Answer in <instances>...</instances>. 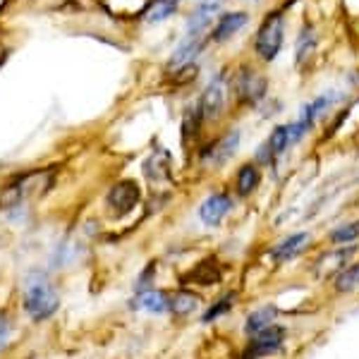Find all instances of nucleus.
<instances>
[{
	"instance_id": "13",
	"label": "nucleus",
	"mask_w": 359,
	"mask_h": 359,
	"mask_svg": "<svg viewBox=\"0 0 359 359\" xmlns=\"http://www.w3.org/2000/svg\"><path fill=\"white\" fill-rule=\"evenodd\" d=\"M132 309H144V311H151V314H163L168 311V294L161 290H147V292H139L137 299H132Z\"/></svg>"
},
{
	"instance_id": "2",
	"label": "nucleus",
	"mask_w": 359,
	"mask_h": 359,
	"mask_svg": "<svg viewBox=\"0 0 359 359\" xmlns=\"http://www.w3.org/2000/svg\"><path fill=\"white\" fill-rule=\"evenodd\" d=\"M142 199V187L135 180H120L115 182L106 194V206L115 218H123L130 211H135V206Z\"/></svg>"
},
{
	"instance_id": "5",
	"label": "nucleus",
	"mask_w": 359,
	"mask_h": 359,
	"mask_svg": "<svg viewBox=\"0 0 359 359\" xmlns=\"http://www.w3.org/2000/svg\"><path fill=\"white\" fill-rule=\"evenodd\" d=\"M223 108H225V84L223 77H216L206 86L204 94H201L196 113H199L201 120H218L223 115Z\"/></svg>"
},
{
	"instance_id": "14",
	"label": "nucleus",
	"mask_w": 359,
	"mask_h": 359,
	"mask_svg": "<svg viewBox=\"0 0 359 359\" xmlns=\"http://www.w3.org/2000/svg\"><path fill=\"white\" fill-rule=\"evenodd\" d=\"M199 306V297L189 290H177L172 297H168V311L172 316H189Z\"/></svg>"
},
{
	"instance_id": "17",
	"label": "nucleus",
	"mask_w": 359,
	"mask_h": 359,
	"mask_svg": "<svg viewBox=\"0 0 359 359\" xmlns=\"http://www.w3.org/2000/svg\"><path fill=\"white\" fill-rule=\"evenodd\" d=\"M259 180H262V175H259L257 165H249V163L242 165L240 172H237V192L242 196L252 194L259 187Z\"/></svg>"
},
{
	"instance_id": "18",
	"label": "nucleus",
	"mask_w": 359,
	"mask_h": 359,
	"mask_svg": "<svg viewBox=\"0 0 359 359\" xmlns=\"http://www.w3.org/2000/svg\"><path fill=\"white\" fill-rule=\"evenodd\" d=\"M180 3H182V0H151V5H149V10H147V20L163 22L165 17H170L175 13Z\"/></svg>"
},
{
	"instance_id": "21",
	"label": "nucleus",
	"mask_w": 359,
	"mask_h": 359,
	"mask_svg": "<svg viewBox=\"0 0 359 359\" xmlns=\"http://www.w3.org/2000/svg\"><path fill=\"white\" fill-rule=\"evenodd\" d=\"M233 304H235V292L225 294V297H221V299H218V302H213V306H211V309H206V314L201 316V321H204V323H211V321H216L218 316L228 314V311L233 309Z\"/></svg>"
},
{
	"instance_id": "9",
	"label": "nucleus",
	"mask_w": 359,
	"mask_h": 359,
	"mask_svg": "<svg viewBox=\"0 0 359 359\" xmlns=\"http://www.w3.org/2000/svg\"><path fill=\"white\" fill-rule=\"evenodd\" d=\"M237 147H240V132L233 130L230 135H225L221 142H216L213 147H208L201 156H204V161H208V163L223 165L225 161L237 151Z\"/></svg>"
},
{
	"instance_id": "23",
	"label": "nucleus",
	"mask_w": 359,
	"mask_h": 359,
	"mask_svg": "<svg viewBox=\"0 0 359 359\" xmlns=\"http://www.w3.org/2000/svg\"><path fill=\"white\" fill-rule=\"evenodd\" d=\"M154 276H156V264L151 262L147 266V269L139 273L137 278V285H135V290L137 292H147V290H151V283H154Z\"/></svg>"
},
{
	"instance_id": "20",
	"label": "nucleus",
	"mask_w": 359,
	"mask_h": 359,
	"mask_svg": "<svg viewBox=\"0 0 359 359\" xmlns=\"http://www.w3.org/2000/svg\"><path fill=\"white\" fill-rule=\"evenodd\" d=\"M355 252H357V247H347V249H338L335 254H328V257L321 262V271H318V273H321V276H328V273H331V271H335V269H343V264H345L347 259H350Z\"/></svg>"
},
{
	"instance_id": "24",
	"label": "nucleus",
	"mask_w": 359,
	"mask_h": 359,
	"mask_svg": "<svg viewBox=\"0 0 359 359\" xmlns=\"http://www.w3.org/2000/svg\"><path fill=\"white\" fill-rule=\"evenodd\" d=\"M10 318L5 316V314H0V347H5V343H8V338H10Z\"/></svg>"
},
{
	"instance_id": "1",
	"label": "nucleus",
	"mask_w": 359,
	"mask_h": 359,
	"mask_svg": "<svg viewBox=\"0 0 359 359\" xmlns=\"http://www.w3.org/2000/svg\"><path fill=\"white\" fill-rule=\"evenodd\" d=\"M22 306L34 321H46L57 311L60 299H57L55 287L48 283L43 273H32L25 283V294H22Z\"/></svg>"
},
{
	"instance_id": "19",
	"label": "nucleus",
	"mask_w": 359,
	"mask_h": 359,
	"mask_svg": "<svg viewBox=\"0 0 359 359\" xmlns=\"http://www.w3.org/2000/svg\"><path fill=\"white\" fill-rule=\"evenodd\" d=\"M359 287V264L355 266H347V269H343L338 273V278H335V290L338 292H352Z\"/></svg>"
},
{
	"instance_id": "16",
	"label": "nucleus",
	"mask_w": 359,
	"mask_h": 359,
	"mask_svg": "<svg viewBox=\"0 0 359 359\" xmlns=\"http://www.w3.org/2000/svg\"><path fill=\"white\" fill-rule=\"evenodd\" d=\"M273 318H276V306H262V309L252 311V314L247 316L245 331H247L249 335L262 333L264 328H269L271 323H273Z\"/></svg>"
},
{
	"instance_id": "3",
	"label": "nucleus",
	"mask_w": 359,
	"mask_h": 359,
	"mask_svg": "<svg viewBox=\"0 0 359 359\" xmlns=\"http://www.w3.org/2000/svg\"><path fill=\"white\" fill-rule=\"evenodd\" d=\"M283 46V15H269L257 34V53L264 60H276L278 50Z\"/></svg>"
},
{
	"instance_id": "22",
	"label": "nucleus",
	"mask_w": 359,
	"mask_h": 359,
	"mask_svg": "<svg viewBox=\"0 0 359 359\" xmlns=\"http://www.w3.org/2000/svg\"><path fill=\"white\" fill-rule=\"evenodd\" d=\"M357 237H359V221L338 225V228L331 233V242L333 245H350V242L357 240Z\"/></svg>"
},
{
	"instance_id": "10",
	"label": "nucleus",
	"mask_w": 359,
	"mask_h": 359,
	"mask_svg": "<svg viewBox=\"0 0 359 359\" xmlns=\"http://www.w3.org/2000/svg\"><path fill=\"white\" fill-rule=\"evenodd\" d=\"M221 266H218L216 259H204L189 271L187 276L182 278V283H194V285H216L221 283Z\"/></svg>"
},
{
	"instance_id": "12",
	"label": "nucleus",
	"mask_w": 359,
	"mask_h": 359,
	"mask_svg": "<svg viewBox=\"0 0 359 359\" xmlns=\"http://www.w3.org/2000/svg\"><path fill=\"white\" fill-rule=\"evenodd\" d=\"M290 130H287V125H280L276 127L273 132H271L269 142L262 147V151H259V161H264V163H269V161H273L276 156H280L285 149H290Z\"/></svg>"
},
{
	"instance_id": "7",
	"label": "nucleus",
	"mask_w": 359,
	"mask_h": 359,
	"mask_svg": "<svg viewBox=\"0 0 359 359\" xmlns=\"http://www.w3.org/2000/svg\"><path fill=\"white\" fill-rule=\"evenodd\" d=\"M233 208V201H230L228 194H211L208 199H204V204L199 206V218L204 221V225L213 228L228 216V211Z\"/></svg>"
},
{
	"instance_id": "6",
	"label": "nucleus",
	"mask_w": 359,
	"mask_h": 359,
	"mask_svg": "<svg viewBox=\"0 0 359 359\" xmlns=\"http://www.w3.org/2000/svg\"><path fill=\"white\" fill-rule=\"evenodd\" d=\"M235 91L240 96V101L257 103L266 96V79L259 77L254 69H242L235 79Z\"/></svg>"
},
{
	"instance_id": "8",
	"label": "nucleus",
	"mask_w": 359,
	"mask_h": 359,
	"mask_svg": "<svg viewBox=\"0 0 359 359\" xmlns=\"http://www.w3.org/2000/svg\"><path fill=\"white\" fill-rule=\"evenodd\" d=\"M311 242V235L309 233H297V235H290L287 240H283L280 245H276L273 249H271V259L278 264L283 262H290V259H294L297 254H302L306 245Z\"/></svg>"
},
{
	"instance_id": "4",
	"label": "nucleus",
	"mask_w": 359,
	"mask_h": 359,
	"mask_svg": "<svg viewBox=\"0 0 359 359\" xmlns=\"http://www.w3.org/2000/svg\"><path fill=\"white\" fill-rule=\"evenodd\" d=\"M283 340H285V328L271 323L269 328H264L262 333L254 335L242 359H262L266 355H273V352H278L283 347Z\"/></svg>"
},
{
	"instance_id": "11",
	"label": "nucleus",
	"mask_w": 359,
	"mask_h": 359,
	"mask_svg": "<svg viewBox=\"0 0 359 359\" xmlns=\"http://www.w3.org/2000/svg\"><path fill=\"white\" fill-rule=\"evenodd\" d=\"M218 10V3H204L194 10L192 17L187 22V34L184 36H192V39H206V32H208V25H211V17L213 13Z\"/></svg>"
},
{
	"instance_id": "15",
	"label": "nucleus",
	"mask_w": 359,
	"mask_h": 359,
	"mask_svg": "<svg viewBox=\"0 0 359 359\" xmlns=\"http://www.w3.org/2000/svg\"><path fill=\"white\" fill-rule=\"evenodd\" d=\"M249 17L245 13H233V15H223V20L218 22V27L213 29V41H225L233 34L240 32L242 27L247 25Z\"/></svg>"
}]
</instances>
